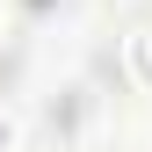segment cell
<instances>
[{"instance_id":"obj_1","label":"cell","mask_w":152,"mask_h":152,"mask_svg":"<svg viewBox=\"0 0 152 152\" xmlns=\"http://www.w3.org/2000/svg\"><path fill=\"white\" fill-rule=\"evenodd\" d=\"M123 80L138 87V94H152V22H138L123 36Z\"/></svg>"},{"instance_id":"obj_2","label":"cell","mask_w":152,"mask_h":152,"mask_svg":"<svg viewBox=\"0 0 152 152\" xmlns=\"http://www.w3.org/2000/svg\"><path fill=\"white\" fill-rule=\"evenodd\" d=\"M22 138H29L22 102H15V94H0V152H22Z\"/></svg>"}]
</instances>
